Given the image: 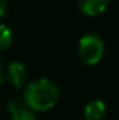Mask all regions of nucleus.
<instances>
[{"label": "nucleus", "instance_id": "5", "mask_svg": "<svg viewBox=\"0 0 119 120\" xmlns=\"http://www.w3.org/2000/svg\"><path fill=\"white\" fill-rule=\"evenodd\" d=\"M107 115V105L102 99H92L84 108L86 120H102Z\"/></svg>", "mask_w": 119, "mask_h": 120}, {"label": "nucleus", "instance_id": "6", "mask_svg": "<svg viewBox=\"0 0 119 120\" xmlns=\"http://www.w3.org/2000/svg\"><path fill=\"white\" fill-rule=\"evenodd\" d=\"M11 43H13V32L7 25L1 24L0 25V49L6 50L7 48L11 46Z\"/></svg>", "mask_w": 119, "mask_h": 120}, {"label": "nucleus", "instance_id": "9", "mask_svg": "<svg viewBox=\"0 0 119 120\" xmlns=\"http://www.w3.org/2000/svg\"><path fill=\"white\" fill-rule=\"evenodd\" d=\"M6 6H7V0H1V8H0L1 15H4V13H6Z\"/></svg>", "mask_w": 119, "mask_h": 120}, {"label": "nucleus", "instance_id": "8", "mask_svg": "<svg viewBox=\"0 0 119 120\" xmlns=\"http://www.w3.org/2000/svg\"><path fill=\"white\" fill-rule=\"evenodd\" d=\"M21 108V103L18 102V101H10L8 103H7V110H8V113L10 115H13L16 110H18Z\"/></svg>", "mask_w": 119, "mask_h": 120}, {"label": "nucleus", "instance_id": "2", "mask_svg": "<svg viewBox=\"0 0 119 120\" xmlns=\"http://www.w3.org/2000/svg\"><path fill=\"white\" fill-rule=\"evenodd\" d=\"M104 41L98 34L88 32L80 38L77 45V56L81 63L87 66H94L101 61V59L104 57Z\"/></svg>", "mask_w": 119, "mask_h": 120}, {"label": "nucleus", "instance_id": "4", "mask_svg": "<svg viewBox=\"0 0 119 120\" xmlns=\"http://www.w3.org/2000/svg\"><path fill=\"white\" fill-rule=\"evenodd\" d=\"M77 4L83 14L88 17H95L107 10L109 0H77Z\"/></svg>", "mask_w": 119, "mask_h": 120}, {"label": "nucleus", "instance_id": "1", "mask_svg": "<svg viewBox=\"0 0 119 120\" xmlns=\"http://www.w3.org/2000/svg\"><path fill=\"white\" fill-rule=\"evenodd\" d=\"M59 85L46 77H41L27 84L23 94V102L34 112H48L59 101Z\"/></svg>", "mask_w": 119, "mask_h": 120}, {"label": "nucleus", "instance_id": "3", "mask_svg": "<svg viewBox=\"0 0 119 120\" xmlns=\"http://www.w3.org/2000/svg\"><path fill=\"white\" fill-rule=\"evenodd\" d=\"M4 78L17 90L27 87L28 80V71L24 63L21 61H10L7 64V68L4 71Z\"/></svg>", "mask_w": 119, "mask_h": 120}, {"label": "nucleus", "instance_id": "7", "mask_svg": "<svg viewBox=\"0 0 119 120\" xmlns=\"http://www.w3.org/2000/svg\"><path fill=\"white\" fill-rule=\"evenodd\" d=\"M36 112H34V110H31L30 108H20L18 110H16L13 115H11V120H38L36 117V115H35Z\"/></svg>", "mask_w": 119, "mask_h": 120}]
</instances>
